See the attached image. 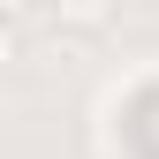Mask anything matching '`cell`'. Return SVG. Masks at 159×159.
I'll use <instances>...</instances> for the list:
<instances>
[{"label":"cell","instance_id":"obj_1","mask_svg":"<svg viewBox=\"0 0 159 159\" xmlns=\"http://www.w3.org/2000/svg\"><path fill=\"white\" fill-rule=\"evenodd\" d=\"M106 8H53V30H106Z\"/></svg>","mask_w":159,"mask_h":159},{"label":"cell","instance_id":"obj_2","mask_svg":"<svg viewBox=\"0 0 159 159\" xmlns=\"http://www.w3.org/2000/svg\"><path fill=\"white\" fill-rule=\"evenodd\" d=\"M15 61V15H0V68Z\"/></svg>","mask_w":159,"mask_h":159}]
</instances>
